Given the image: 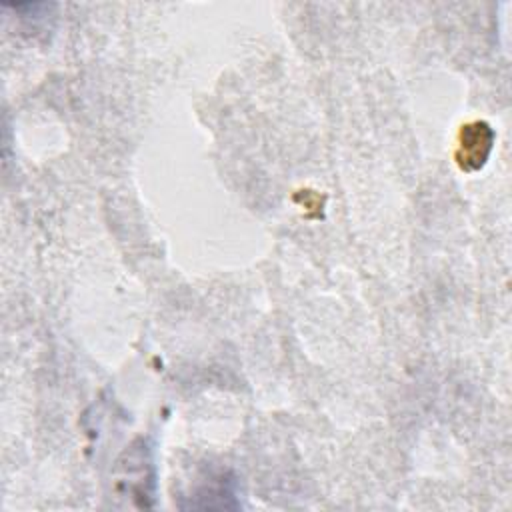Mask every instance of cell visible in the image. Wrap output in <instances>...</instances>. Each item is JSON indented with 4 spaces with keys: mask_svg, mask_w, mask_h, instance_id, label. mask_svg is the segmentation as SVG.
<instances>
[{
    "mask_svg": "<svg viewBox=\"0 0 512 512\" xmlns=\"http://www.w3.org/2000/svg\"><path fill=\"white\" fill-rule=\"evenodd\" d=\"M120 464V472L122 478L118 480L120 486L128 484V494L134 496H152V488H154V464H152V456L150 450L146 446L144 440H138L136 444H132Z\"/></svg>",
    "mask_w": 512,
    "mask_h": 512,
    "instance_id": "6da1fadb",
    "label": "cell"
}]
</instances>
